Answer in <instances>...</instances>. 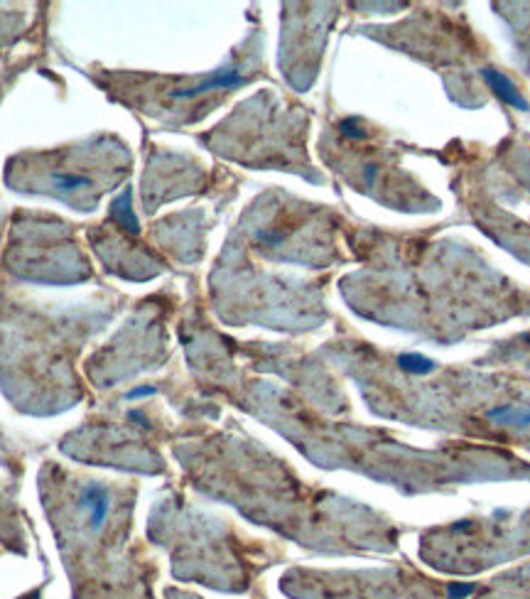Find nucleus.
I'll return each mask as SVG.
<instances>
[{"label": "nucleus", "instance_id": "f03ea898", "mask_svg": "<svg viewBox=\"0 0 530 599\" xmlns=\"http://www.w3.org/2000/svg\"><path fill=\"white\" fill-rule=\"evenodd\" d=\"M3 263L13 278L42 285H74L93 278V265L76 241L74 224L49 214L13 216Z\"/></svg>", "mask_w": 530, "mask_h": 599}, {"label": "nucleus", "instance_id": "39448f33", "mask_svg": "<svg viewBox=\"0 0 530 599\" xmlns=\"http://www.w3.org/2000/svg\"><path fill=\"white\" fill-rule=\"evenodd\" d=\"M398 364H400V369L415 371V374H430V371L435 369V364L430 362V359L420 357V354H402V357L398 359Z\"/></svg>", "mask_w": 530, "mask_h": 599}, {"label": "nucleus", "instance_id": "423d86ee", "mask_svg": "<svg viewBox=\"0 0 530 599\" xmlns=\"http://www.w3.org/2000/svg\"><path fill=\"white\" fill-rule=\"evenodd\" d=\"M469 592H474V585H454L450 590V595L454 599H462L464 595H469Z\"/></svg>", "mask_w": 530, "mask_h": 599}, {"label": "nucleus", "instance_id": "0eeeda50", "mask_svg": "<svg viewBox=\"0 0 530 599\" xmlns=\"http://www.w3.org/2000/svg\"><path fill=\"white\" fill-rule=\"evenodd\" d=\"M3 216H5V214H3V212H0V226H3Z\"/></svg>", "mask_w": 530, "mask_h": 599}, {"label": "nucleus", "instance_id": "f257e3e1", "mask_svg": "<svg viewBox=\"0 0 530 599\" xmlns=\"http://www.w3.org/2000/svg\"><path fill=\"white\" fill-rule=\"evenodd\" d=\"M132 172L128 145L113 133L49 150H25L5 165V185L22 194H44L76 212H96L103 194L118 190Z\"/></svg>", "mask_w": 530, "mask_h": 599}, {"label": "nucleus", "instance_id": "7ed1b4c3", "mask_svg": "<svg viewBox=\"0 0 530 599\" xmlns=\"http://www.w3.org/2000/svg\"><path fill=\"white\" fill-rule=\"evenodd\" d=\"M86 238L106 273L125 280H145L155 275V268H150L152 260L145 256V251L140 246L132 248V236L110 219L88 226Z\"/></svg>", "mask_w": 530, "mask_h": 599}, {"label": "nucleus", "instance_id": "20e7f679", "mask_svg": "<svg viewBox=\"0 0 530 599\" xmlns=\"http://www.w3.org/2000/svg\"><path fill=\"white\" fill-rule=\"evenodd\" d=\"M482 74H484V79L491 84V88H494V91L499 93L506 103H511V106H516L521 111H528V101L521 96V93H518V88L513 86V81L508 79V76H504L501 71H494V69H484Z\"/></svg>", "mask_w": 530, "mask_h": 599}]
</instances>
